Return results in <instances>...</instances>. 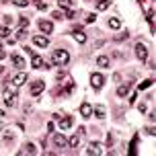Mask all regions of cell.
Here are the masks:
<instances>
[{
	"label": "cell",
	"instance_id": "1",
	"mask_svg": "<svg viewBox=\"0 0 156 156\" xmlns=\"http://www.w3.org/2000/svg\"><path fill=\"white\" fill-rule=\"evenodd\" d=\"M16 86H4V99L2 101L6 103V107H15L16 105V90H15Z\"/></svg>",
	"mask_w": 156,
	"mask_h": 156
},
{
	"label": "cell",
	"instance_id": "2",
	"mask_svg": "<svg viewBox=\"0 0 156 156\" xmlns=\"http://www.w3.org/2000/svg\"><path fill=\"white\" fill-rule=\"evenodd\" d=\"M51 60H54L58 66H66V64L70 62V54H68L66 49H55L54 54H51Z\"/></svg>",
	"mask_w": 156,
	"mask_h": 156
},
{
	"label": "cell",
	"instance_id": "3",
	"mask_svg": "<svg viewBox=\"0 0 156 156\" xmlns=\"http://www.w3.org/2000/svg\"><path fill=\"white\" fill-rule=\"evenodd\" d=\"M86 154H90V156H103V154H105V146L99 144V142H90V144L86 146Z\"/></svg>",
	"mask_w": 156,
	"mask_h": 156
},
{
	"label": "cell",
	"instance_id": "4",
	"mask_svg": "<svg viewBox=\"0 0 156 156\" xmlns=\"http://www.w3.org/2000/svg\"><path fill=\"white\" fill-rule=\"evenodd\" d=\"M103 82H105V78H103V74H99V72H94V74H90V84H93L94 90H99L103 86Z\"/></svg>",
	"mask_w": 156,
	"mask_h": 156
},
{
	"label": "cell",
	"instance_id": "5",
	"mask_svg": "<svg viewBox=\"0 0 156 156\" xmlns=\"http://www.w3.org/2000/svg\"><path fill=\"white\" fill-rule=\"evenodd\" d=\"M136 55H138L140 62H146V58H148V49H146L144 43H136Z\"/></svg>",
	"mask_w": 156,
	"mask_h": 156
},
{
	"label": "cell",
	"instance_id": "6",
	"mask_svg": "<svg viewBox=\"0 0 156 156\" xmlns=\"http://www.w3.org/2000/svg\"><path fill=\"white\" fill-rule=\"evenodd\" d=\"M39 31L49 35V33H54V23H49V21H39Z\"/></svg>",
	"mask_w": 156,
	"mask_h": 156
},
{
	"label": "cell",
	"instance_id": "7",
	"mask_svg": "<svg viewBox=\"0 0 156 156\" xmlns=\"http://www.w3.org/2000/svg\"><path fill=\"white\" fill-rule=\"evenodd\" d=\"M33 43L37 47H47L49 45V39H47V35H35L33 37Z\"/></svg>",
	"mask_w": 156,
	"mask_h": 156
},
{
	"label": "cell",
	"instance_id": "8",
	"mask_svg": "<svg viewBox=\"0 0 156 156\" xmlns=\"http://www.w3.org/2000/svg\"><path fill=\"white\" fill-rule=\"evenodd\" d=\"M25 82H27V74L25 72H19V74L12 76V86H23Z\"/></svg>",
	"mask_w": 156,
	"mask_h": 156
},
{
	"label": "cell",
	"instance_id": "9",
	"mask_svg": "<svg viewBox=\"0 0 156 156\" xmlns=\"http://www.w3.org/2000/svg\"><path fill=\"white\" fill-rule=\"evenodd\" d=\"M54 146H58V148H64V146H68V140L64 138L62 133H54Z\"/></svg>",
	"mask_w": 156,
	"mask_h": 156
},
{
	"label": "cell",
	"instance_id": "10",
	"mask_svg": "<svg viewBox=\"0 0 156 156\" xmlns=\"http://www.w3.org/2000/svg\"><path fill=\"white\" fill-rule=\"evenodd\" d=\"M12 66H15L16 70H23V68H25V58H23V55H19V54H15V55H12Z\"/></svg>",
	"mask_w": 156,
	"mask_h": 156
},
{
	"label": "cell",
	"instance_id": "11",
	"mask_svg": "<svg viewBox=\"0 0 156 156\" xmlns=\"http://www.w3.org/2000/svg\"><path fill=\"white\" fill-rule=\"evenodd\" d=\"M43 88H45L43 80H35V82L31 84V94H39V93H43Z\"/></svg>",
	"mask_w": 156,
	"mask_h": 156
},
{
	"label": "cell",
	"instance_id": "12",
	"mask_svg": "<svg viewBox=\"0 0 156 156\" xmlns=\"http://www.w3.org/2000/svg\"><path fill=\"white\" fill-rule=\"evenodd\" d=\"M93 115L99 117V119H105V115H107V109H105L103 105H97V107H93Z\"/></svg>",
	"mask_w": 156,
	"mask_h": 156
},
{
	"label": "cell",
	"instance_id": "13",
	"mask_svg": "<svg viewBox=\"0 0 156 156\" xmlns=\"http://www.w3.org/2000/svg\"><path fill=\"white\" fill-rule=\"evenodd\" d=\"M80 115H82V117H86V119H88V117L93 115V107H90L88 103H82V105H80Z\"/></svg>",
	"mask_w": 156,
	"mask_h": 156
},
{
	"label": "cell",
	"instance_id": "14",
	"mask_svg": "<svg viewBox=\"0 0 156 156\" xmlns=\"http://www.w3.org/2000/svg\"><path fill=\"white\" fill-rule=\"evenodd\" d=\"M72 125H74V119L72 117H62L60 119V129H70Z\"/></svg>",
	"mask_w": 156,
	"mask_h": 156
},
{
	"label": "cell",
	"instance_id": "15",
	"mask_svg": "<svg viewBox=\"0 0 156 156\" xmlns=\"http://www.w3.org/2000/svg\"><path fill=\"white\" fill-rule=\"evenodd\" d=\"M31 66H33V68H37V70H39V68H45V62H43V60H41V58H39V55H35V54H33Z\"/></svg>",
	"mask_w": 156,
	"mask_h": 156
},
{
	"label": "cell",
	"instance_id": "16",
	"mask_svg": "<svg viewBox=\"0 0 156 156\" xmlns=\"http://www.w3.org/2000/svg\"><path fill=\"white\" fill-rule=\"evenodd\" d=\"M97 64H99V68H109V58L107 55H99L97 58Z\"/></svg>",
	"mask_w": 156,
	"mask_h": 156
},
{
	"label": "cell",
	"instance_id": "17",
	"mask_svg": "<svg viewBox=\"0 0 156 156\" xmlns=\"http://www.w3.org/2000/svg\"><path fill=\"white\" fill-rule=\"evenodd\" d=\"M109 6H111V0H99V2H97V8H99V10H107Z\"/></svg>",
	"mask_w": 156,
	"mask_h": 156
},
{
	"label": "cell",
	"instance_id": "18",
	"mask_svg": "<svg viewBox=\"0 0 156 156\" xmlns=\"http://www.w3.org/2000/svg\"><path fill=\"white\" fill-rule=\"evenodd\" d=\"M109 27L111 29H119V27H121V21H119L117 16H111L109 19Z\"/></svg>",
	"mask_w": 156,
	"mask_h": 156
},
{
	"label": "cell",
	"instance_id": "19",
	"mask_svg": "<svg viewBox=\"0 0 156 156\" xmlns=\"http://www.w3.org/2000/svg\"><path fill=\"white\" fill-rule=\"evenodd\" d=\"M74 39H76L78 43H84V41H86V35L82 31H74Z\"/></svg>",
	"mask_w": 156,
	"mask_h": 156
},
{
	"label": "cell",
	"instance_id": "20",
	"mask_svg": "<svg viewBox=\"0 0 156 156\" xmlns=\"http://www.w3.org/2000/svg\"><path fill=\"white\" fill-rule=\"evenodd\" d=\"M127 88H129L127 84H121V86H117V94H119V97H125V94H127Z\"/></svg>",
	"mask_w": 156,
	"mask_h": 156
},
{
	"label": "cell",
	"instance_id": "21",
	"mask_svg": "<svg viewBox=\"0 0 156 156\" xmlns=\"http://www.w3.org/2000/svg\"><path fill=\"white\" fill-rule=\"evenodd\" d=\"M78 144H80V136H72L70 140H68V146H72V148L78 146Z\"/></svg>",
	"mask_w": 156,
	"mask_h": 156
},
{
	"label": "cell",
	"instance_id": "22",
	"mask_svg": "<svg viewBox=\"0 0 156 156\" xmlns=\"http://www.w3.org/2000/svg\"><path fill=\"white\" fill-rule=\"evenodd\" d=\"M136 144H138V136H133V140H132V144H129V154H136Z\"/></svg>",
	"mask_w": 156,
	"mask_h": 156
},
{
	"label": "cell",
	"instance_id": "23",
	"mask_svg": "<svg viewBox=\"0 0 156 156\" xmlns=\"http://www.w3.org/2000/svg\"><path fill=\"white\" fill-rule=\"evenodd\" d=\"M12 4H15V6H19V8H25L27 4H29V0H12Z\"/></svg>",
	"mask_w": 156,
	"mask_h": 156
},
{
	"label": "cell",
	"instance_id": "24",
	"mask_svg": "<svg viewBox=\"0 0 156 156\" xmlns=\"http://www.w3.org/2000/svg\"><path fill=\"white\" fill-rule=\"evenodd\" d=\"M8 35H10V29H8V27H0V39L8 37Z\"/></svg>",
	"mask_w": 156,
	"mask_h": 156
},
{
	"label": "cell",
	"instance_id": "25",
	"mask_svg": "<svg viewBox=\"0 0 156 156\" xmlns=\"http://www.w3.org/2000/svg\"><path fill=\"white\" fill-rule=\"evenodd\" d=\"M35 6H37L39 10H45L47 4H45V0H35Z\"/></svg>",
	"mask_w": 156,
	"mask_h": 156
},
{
	"label": "cell",
	"instance_id": "26",
	"mask_svg": "<svg viewBox=\"0 0 156 156\" xmlns=\"http://www.w3.org/2000/svg\"><path fill=\"white\" fill-rule=\"evenodd\" d=\"M58 2H60V6H62V8H72L70 0H58Z\"/></svg>",
	"mask_w": 156,
	"mask_h": 156
},
{
	"label": "cell",
	"instance_id": "27",
	"mask_svg": "<svg viewBox=\"0 0 156 156\" xmlns=\"http://www.w3.org/2000/svg\"><path fill=\"white\" fill-rule=\"evenodd\" d=\"M25 148H27V152H29V154H35V152H37V148H35V144H27Z\"/></svg>",
	"mask_w": 156,
	"mask_h": 156
},
{
	"label": "cell",
	"instance_id": "28",
	"mask_svg": "<svg viewBox=\"0 0 156 156\" xmlns=\"http://www.w3.org/2000/svg\"><path fill=\"white\" fill-rule=\"evenodd\" d=\"M150 84H152V80H144V82H142V84H140V88H142V90H144V88H148Z\"/></svg>",
	"mask_w": 156,
	"mask_h": 156
},
{
	"label": "cell",
	"instance_id": "29",
	"mask_svg": "<svg viewBox=\"0 0 156 156\" xmlns=\"http://www.w3.org/2000/svg\"><path fill=\"white\" fill-rule=\"evenodd\" d=\"M74 15H76V12H74V8H68V12H66V16H68V19H74Z\"/></svg>",
	"mask_w": 156,
	"mask_h": 156
},
{
	"label": "cell",
	"instance_id": "30",
	"mask_svg": "<svg viewBox=\"0 0 156 156\" xmlns=\"http://www.w3.org/2000/svg\"><path fill=\"white\" fill-rule=\"evenodd\" d=\"M19 25H21V29H25V27L29 25V21H27V19H21V21H19Z\"/></svg>",
	"mask_w": 156,
	"mask_h": 156
},
{
	"label": "cell",
	"instance_id": "31",
	"mask_svg": "<svg viewBox=\"0 0 156 156\" xmlns=\"http://www.w3.org/2000/svg\"><path fill=\"white\" fill-rule=\"evenodd\" d=\"M94 19H97V16H94V15H93V12H90V15L86 16V23H94Z\"/></svg>",
	"mask_w": 156,
	"mask_h": 156
},
{
	"label": "cell",
	"instance_id": "32",
	"mask_svg": "<svg viewBox=\"0 0 156 156\" xmlns=\"http://www.w3.org/2000/svg\"><path fill=\"white\" fill-rule=\"evenodd\" d=\"M54 16H55V19H64V15L60 12V10H55V12H54Z\"/></svg>",
	"mask_w": 156,
	"mask_h": 156
},
{
	"label": "cell",
	"instance_id": "33",
	"mask_svg": "<svg viewBox=\"0 0 156 156\" xmlns=\"http://www.w3.org/2000/svg\"><path fill=\"white\" fill-rule=\"evenodd\" d=\"M25 35H27V31H25V29H21V31H19V39H23Z\"/></svg>",
	"mask_w": 156,
	"mask_h": 156
},
{
	"label": "cell",
	"instance_id": "34",
	"mask_svg": "<svg viewBox=\"0 0 156 156\" xmlns=\"http://www.w3.org/2000/svg\"><path fill=\"white\" fill-rule=\"evenodd\" d=\"M136 99H138V93H133V94H132V99H129V103L133 105V103H136Z\"/></svg>",
	"mask_w": 156,
	"mask_h": 156
},
{
	"label": "cell",
	"instance_id": "35",
	"mask_svg": "<svg viewBox=\"0 0 156 156\" xmlns=\"http://www.w3.org/2000/svg\"><path fill=\"white\" fill-rule=\"evenodd\" d=\"M6 119V115H4V111H0V121H4Z\"/></svg>",
	"mask_w": 156,
	"mask_h": 156
},
{
	"label": "cell",
	"instance_id": "36",
	"mask_svg": "<svg viewBox=\"0 0 156 156\" xmlns=\"http://www.w3.org/2000/svg\"><path fill=\"white\" fill-rule=\"evenodd\" d=\"M4 55H6V54H4V51H2V49H0V60H2V58H4Z\"/></svg>",
	"mask_w": 156,
	"mask_h": 156
}]
</instances>
